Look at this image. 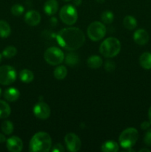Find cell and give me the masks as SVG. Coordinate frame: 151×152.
<instances>
[{
    "label": "cell",
    "mask_w": 151,
    "mask_h": 152,
    "mask_svg": "<svg viewBox=\"0 0 151 152\" xmlns=\"http://www.w3.org/2000/svg\"><path fill=\"white\" fill-rule=\"evenodd\" d=\"M56 39L61 47L73 51L83 45L85 41V36L79 28L70 27L59 31L56 36Z\"/></svg>",
    "instance_id": "1"
},
{
    "label": "cell",
    "mask_w": 151,
    "mask_h": 152,
    "mask_svg": "<svg viewBox=\"0 0 151 152\" xmlns=\"http://www.w3.org/2000/svg\"><path fill=\"white\" fill-rule=\"evenodd\" d=\"M52 139L44 132L35 134L30 141L29 150L32 152H48L51 149Z\"/></svg>",
    "instance_id": "2"
},
{
    "label": "cell",
    "mask_w": 151,
    "mask_h": 152,
    "mask_svg": "<svg viewBox=\"0 0 151 152\" xmlns=\"http://www.w3.org/2000/svg\"><path fill=\"white\" fill-rule=\"evenodd\" d=\"M121 48V42L118 39L109 37L102 42L99 47V51L105 57L112 58L119 53Z\"/></svg>",
    "instance_id": "3"
},
{
    "label": "cell",
    "mask_w": 151,
    "mask_h": 152,
    "mask_svg": "<svg viewBox=\"0 0 151 152\" xmlns=\"http://www.w3.org/2000/svg\"><path fill=\"white\" fill-rule=\"evenodd\" d=\"M139 138V132L135 128H127L120 134L118 141L122 148L128 149L136 143Z\"/></svg>",
    "instance_id": "4"
},
{
    "label": "cell",
    "mask_w": 151,
    "mask_h": 152,
    "mask_svg": "<svg viewBox=\"0 0 151 152\" xmlns=\"http://www.w3.org/2000/svg\"><path fill=\"white\" fill-rule=\"evenodd\" d=\"M44 59L49 65H58L65 59V54L60 48L57 47H50L45 50Z\"/></svg>",
    "instance_id": "5"
},
{
    "label": "cell",
    "mask_w": 151,
    "mask_h": 152,
    "mask_svg": "<svg viewBox=\"0 0 151 152\" xmlns=\"http://www.w3.org/2000/svg\"><path fill=\"white\" fill-rule=\"evenodd\" d=\"M87 36L90 40L94 42L99 41L105 37L106 34V28L100 22H93L88 26L87 30Z\"/></svg>",
    "instance_id": "6"
},
{
    "label": "cell",
    "mask_w": 151,
    "mask_h": 152,
    "mask_svg": "<svg viewBox=\"0 0 151 152\" xmlns=\"http://www.w3.org/2000/svg\"><path fill=\"white\" fill-rule=\"evenodd\" d=\"M59 16L64 23L68 25H72L76 22L78 13L73 6L71 4H66L60 10Z\"/></svg>",
    "instance_id": "7"
},
{
    "label": "cell",
    "mask_w": 151,
    "mask_h": 152,
    "mask_svg": "<svg viewBox=\"0 0 151 152\" xmlns=\"http://www.w3.org/2000/svg\"><path fill=\"white\" fill-rule=\"evenodd\" d=\"M16 79V71L10 65H2L0 67V84L9 86L15 82Z\"/></svg>",
    "instance_id": "8"
},
{
    "label": "cell",
    "mask_w": 151,
    "mask_h": 152,
    "mask_svg": "<svg viewBox=\"0 0 151 152\" xmlns=\"http://www.w3.org/2000/svg\"><path fill=\"white\" fill-rule=\"evenodd\" d=\"M65 142L68 149L71 152L79 151L81 146V140L74 133L67 134L65 137Z\"/></svg>",
    "instance_id": "9"
},
{
    "label": "cell",
    "mask_w": 151,
    "mask_h": 152,
    "mask_svg": "<svg viewBox=\"0 0 151 152\" xmlns=\"http://www.w3.org/2000/svg\"><path fill=\"white\" fill-rule=\"evenodd\" d=\"M50 108L47 103L39 102L33 107V114L37 118L40 120H46L50 115Z\"/></svg>",
    "instance_id": "10"
},
{
    "label": "cell",
    "mask_w": 151,
    "mask_h": 152,
    "mask_svg": "<svg viewBox=\"0 0 151 152\" xmlns=\"http://www.w3.org/2000/svg\"><path fill=\"white\" fill-rule=\"evenodd\" d=\"M6 145L8 151L11 152H20L23 148L22 140L16 136H13L8 138L6 142Z\"/></svg>",
    "instance_id": "11"
},
{
    "label": "cell",
    "mask_w": 151,
    "mask_h": 152,
    "mask_svg": "<svg viewBox=\"0 0 151 152\" xmlns=\"http://www.w3.org/2000/svg\"><path fill=\"white\" fill-rule=\"evenodd\" d=\"M25 21L30 26H36L41 22V15L36 10H29L25 14Z\"/></svg>",
    "instance_id": "12"
},
{
    "label": "cell",
    "mask_w": 151,
    "mask_h": 152,
    "mask_svg": "<svg viewBox=\"0 0 151 152\" xmlns=\"http://www.w3.org/2000/svg\"><path fill=\"white\" fill-rule=\"evenodd\" d=\"M149 34L145 30L138 29L133 34L134 42L139 45H144L149 41Z\"/></svg>",
    "instance_id": "13"
},
{
    "label": "cell",
    "mask_w": 151,
    "mask_h": 152,
    "mask_svg": "<svg viewBox=\"0 0 151 152\" xmlns=\"http://www.w3.org/2000/svg\"><path fill=\"white\" fill-rule=\"evenodd\" d=\"M59 8L57 0H47L44 4V13L49 16L54 15Z\"/></svg>",
    "instance_id": "14"
},
{
    "label": "cell",
    "mask_w": 151,
    "mask_h": 152,
    "mask_svg": "<svg viewBox=\"0 0 151 152\" xmlns=\"http://www.w3.org/2000/svg\"><path fill=\"white\" fill-rule=\"evenodd\" d=\"M20 96L19 90L15 88H9L6 89L4 93V97L6 100L9 102H15L19 99Z\"/></svg>",
    "instance_id": "15"
},
{
    "label": "cell",
    "mask_w": 151,
    "mask_h": 152,
    "mask_svg": "<svg viewBox=\"0 0 151 152\" xmlns=\"http://www.w3.org/2000/svg\"><path fill=\"white\" fill-rule=\"evenodd\" d=\"M103 64V60L102 58L97 55H93L90 56L87 60V65L89 68L92 69H97L100 68Z\"/></svg>",
    "instance_id": "16"
},
{
    "label": "cell",
    "mask_w": 151,
    "mask_h": 152,
    "mask_svg": "<svg viewBox=\"0 0 151 152\" xmlns=\"http://www.w3.org/2000/svg\"><path fill=\"white\" fill-rule=\"evenodd\" d=\"M139 63L140 65L146 70L151 69V53L144 52L141 55L139 58Z\"/></svg>",
    "instance_id": "17"
},
{
    "label": "cell",
    "mask_w": 151,
    "mask_h": 152,
    "mask_svg": "<svg viewBox=\"0 0 151 152\" xmlns=\"http://www.w3.org/2000/svg\"><path fill=\"white\" fill-rule=\"evenodd\" d=\"M101 149L103 152H117L119 150V146L115 141L107 140L102 144Z\"/></svg>",
    "instance_id": "18"
},
{
    "label": "cell",
    "mask_w": 151,
    "mask_h": 152,
    "mask_svg": "<svg viewBox=\"0 0 151 152\" xmlns=\"http://www.w3.org/2000/svg\"><path fill=\"white\" fill-rule=\"evenodd\" d=\"M19 78L21 81L25 83H30L33 80L34 74L30 70L23 69L20 71L19 74Z\"/></svg>",
    "instance_id": "19"
},
{
    "label": "cell",
    "mask_w": 151,
    "mask_h": 152,
    "mask_svg": "<svg viewBox=\"0 0 151 152\" xmlns=\"http://www.w3.org/2000/svg\"><path fill=\"white\" fill-rule=\"evenodd\" d=\"M123 25L126 29L133 30L137 26V20L133 16H126L123 19Z\"/></svg>",
    "instance_id": "20"
},
{
    "label": "cell",
    "mask_w": 151,
    "mask_h": 152,
    "mask_svg": "<svg viewBox=\"0 0 151 152\" xmlns=\"http://www.w3.org/2000/svg\"><path fill=\"white\" fill-rule=\"evenodd\" d=\"M11 108L6 102L0 100V119H5L10 116Z\"/></svg>",
    "instance_id": "21"
},
{
    "label": "cell",
    "mask_w": 151,
    "mask_h": 152,
    "mask_svg": "<svg viewBox=\"0 0 151 152\" xmlns=\"http://www.w3.org/2000/svg\"><path fill=\"white\" fill-rule=\"evenodd\" d=\"M53 75L56 80H64L68 75V69L64 65H59L57 68H55L53 71Z\"/></svg>",
    "instance_id": "22"
},
{
    "label": "cell",
    "mask_w": 151,
    "mask_h": 152,
    "mask_svg": "<svg viewBox=\"0 0 151 152\" xmlns=\"http://www.w3.org/2000/svg\"><path fill=\"white\" fill-rule=\"evenodd\" d=\"M65 58L67 65H69V66L73 67L78 65V63L79 62V57H78V54L74 53V52L68 53Z\"/></svg>",
    "instance_id": "23"
},
{
    "label": "cell",
    "mask_w": 151,
    "mask_h": 152,
    "mask_svg": "<svg viewBox=\"0 0 151 152\" xmlns=\"http://www.w3.org/2000/svg\"><path fill=\"white\" fill-rule=\"evenodd\" d=\"M11 33V29L9 24L4 20H0V37L6 38Z\"/></svg>",
    "instance_id": "24"
},
{
    "label": "cell",
    "mask_w": 151,
    "mask_h": 152,
    "mask_svg": "<svg viewBox=\"0 0 151 152\" xmlns=\"http://www.w3.org/2000/svg\"><path fill=\"white\" fill-rule=\"evenodd\" d=\"M1 129L4 134L10 135L13 132V125L10 121L6 120V121H4L1 123Z\"/></svg>",
    "instance_id": "25"
},
{
    "label": "cell",
    "mask_w": 151,
    "mask_h": 152,
    "mask_svg": "<svg viewBox=\"0 0 151 152\" xmlns=\"http://www.w3.org/2000/svg\"><path fill=\"white\" fill-rule=\"evenodd\" d=\"M17 53V49L14 47V46H7L3 50L2 55L5 58L7 59H10V58H13V56H15Z\"/></svg>",
    "instance_id": "26"
},
{
    "label": "cell",
    "mask_w": 151,
    "mask_h": 152,
    "mask_svg": "<svg viewBox=\"0 0 151 152\" xmlns=\"http://www.w3.org/2000/svg\"><path fill=\"white\" fill-rule=\"evenodd\" d=\"M114 19V15L110 10H105L102 14V20L105 24L112 23Z\"/></svg>",
    "instance_id": "27"
},
{
    "label": "cell",
    "mask_w": 151,
    "mask_h": 152,
    "mask_svg": "<svg viewBox=\"0 0 151 152\" xmlns=\"http://www.w3.org/2000/svg\"><path fill=\"white\" fill-rule=\"evenodd\" d=\"M11 13L12 14L16 16H19L23 13L25 8L23 6L20 4H15L12 6L11 7Z\"/></svg>",
    "instance_id": "28"
},
{
    "label": "cell",
    "mask_w": 151,
    "mask_h": 152,
    "mask_svg": "<svg viewBox=\"0 0 151 152\" xmlns=\"http://www.w3.org/2000/svg\"><path fill=\"white\" fill-rule=\"evenodd\" d=\"M115 65L114 63V62L111 60H107L106 61L105 64V70L107 72H112L115 70Z\"/></svg>",
    "instance_id": "29"
},
{
    "label": "cell",
    "mask_w": 151,
    "mask_h": 152,
    "mask_svg": "<svg viewBox=\"0 0 151 152\" xmlns=\"http://www.w3.org/2000/svg\"><path fill=\"white\" fill-rule=\"evenodd\" d=\"M144 142L148 146H151V129L147 132L144 137Z\"/></svg>",
    "instance_id": "30"
},
{
    "label": "cell",
    "mask_w": 151,
    "mask_h": 152,
    "mask_svg": "<svg viewBox=\"0 0 151 152\" xmlns=\"http://www.w3.org/2000/svg\"><path fill=\"white\" fill-rule=\"evenodd\" d=\"M52 151L53 152H64L65 151V148L64 146L60 143L56 144L52 148Z\"/></svg>",
    "instance_id": "31"
},
{
    "label": "cell",
    "mask_w": 151,
    "mask_h": 152,
    "mask_svg": "<svg viewBox=\"0 0 151 152\" xmlns=\"http://www.w3.org/2000/svg\"><path fill=\"white\" fill-rule=\"evenodd\" d=\"M150 124L151 123H150V122L144 121L141 124V128H142V129H143V130H147V129H150Z\"/></svg>",
    "instance_id": "32"
},
{
    "label": "cell",
    "mask_w": 151,
    "mask_h": 152,
    "mask_svg": "<svg viewBox=\"0 0 151 152\" xmlns=\"http://www.w3.org/2000/svg\"><path fill=\"white\" fill-rule=\"evenodd\" d=\"M6 141L5 136H4L3 134L0 133V143H2V142H4Z\"/></svg>",
    "instance_id": "33"
},
{
    "label": "cell",
    "mask_w": 151,
    "mask_h": 152,
    "mask_svg": "<svg viewBox=\"0 0 151 152\" xmlns=\"http://www.w3.org/2000/svg\"><path fill=\"white\" fill-rule=\"evenodd\" d=\"M82 2V0H73V4L76 6H79Z\"/></svg>",
    "instance_id": "34"
},
{
    "label": "cell",
    "mask_w": 151,
    "mask_h": 152,
    "mask_svg": "<svg viewBox=\"0 0 151 152\" xmlns=\"http://www.w3.org/2000/svg\"><path fill=\"white\" fill-rule=\"evenodd\" d=\"M148 117H149L150 123H151V106L150 107L149 110H148Z\"/></svg>",
    "instance_id": "35"
},
{
    "label": "cell",
    "mask_w": 151,
    "mask_h": 152,
    "mask_svg": "<svg viewBox=\"0 0 151 152\" xmlns=\"http://www.w3.org/2000/svg\"><path fill=\"white\" fill-rule=\"evenodd\" d=\"M140 152H143V151H146V152H150V151L149 149H147V148H142V149H141L140 151H139Z\"/></svg>",
    "instance_id": "36"
},
{
    "label": "cell",
    "mask_w": 151,
    "mask_h": 152,
    "mask_svg": "<svg viewBox=\"0 0 151 152\" xmlns=\"http://www.w3.org/2000/svg\"><path fill=\"white\" fill-rule=\"evenodd\" d=\"M96 1L99 3H103L105 0H96Z\"/></svg>",
    "instance_id": "37"
},
{
    "label": "cell",
    "mask_w": 151,
    "mask_h": 152,
    "mask_svg": "<svg viewBox=\"0 0 151 152\" xmlns=\"http://www.w3.org/2000/svg\"><path fill=\"white\" fill-rule=\"evenodd\" d=\"M1 59H2V56H1V53H0V62H1Z\"/></svg>",
    "instance_id": "38"
},
{
    "label": "cell",
    "mask_w": 151,
    "mask_h": 152,
    "mask_svg": "<svg viewBox=\"0 0 151 152\" xmlns=\"http://www.w3.org/2000/svg\"><path fill=\"white\" fill-rule=\"evenodd\" d=\"M62 1H65V2H68V1H70V0H62Z\"/></svg>",
    "instance_id": "39"
},
{
    "label": "cell",
    "mask_w": 151,
    "mask_h": 152,
    "mask_svg": "<svg viewBox=\"0 0 151 152\" xmlns=\"http://www.w3.org/2000/svg\"><path fill=\"white\" fill-rule=\"evenodd\" d=\"M1 89L0 88V96H1Z\"/></svg>",
    "instance_id": "40"
}]
</instances>
